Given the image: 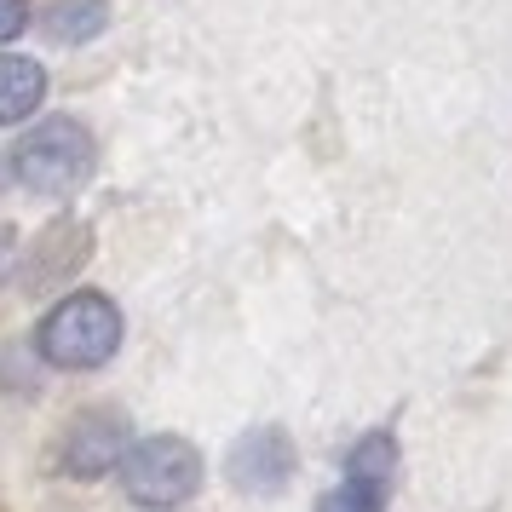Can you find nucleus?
Returning <instances> with one entry per match:
<instances>
[{"label": "nucleus", "mask_w": 512, "mask_h": 512, "mask_svg": "<svg viewBox=\"0 0 512 512\" xmlns=\"http://www.w3.org/2000/svg\"><path fill=\"white\" fill-rule=\"evenodd\" d=\"M12 173H18V185L35 190V196H70V190H81L87 173H93V133L75 116H47L35 133L18 139Z\"/></svg>", "instance_id": "f03ea898"}, {"label": "nucleus", "mask_w": 512, "mask_h": 512, "mask_svg": "<svg viewBox=\"0 0 512 512\" xmlns=\"http://www.w3.org/2000/svg\"><path fill=\"white\" fill-rule=\"evenodd\" d=\"M6 179H18V173H12V156H0V190H6Z\"/></svg>", "instance_id": "f8f14e48"}, {"label": "nucleus", "mask_w": 512, "mask_h": 512, "mask_svg": "<svg viewBox=\"0 0 512 512\" xmlns=\"http://www.w3.org/2000/svg\"><path fill=\"white\" fill-rule=\"evenodd\" d=\"M47 98V70L35 58H18V52H0V127L35 116V104Z\"/></svg>", "instance_id": "423d86ee"}, {"label": "nucleus", "mask_w": 512, "mask_h": 512, "mask_svg": "<svg viewBox=\"0 0 512 512\" xmlns=\"http://www.w3.org/2000/svg\"><path fill=\"white\" fill-rule=\"evenodd\" d=\"M121 489L139 507H185L190 495L202 489V455H196V443L173 438V432L133 443L127 461H121Z\"/></svg>", "instance_id": "7ed1b4c3"}, {"label": "nucleus", "mask_w": 512, "mask_h": 512, "mask_svg": "<svg viewBox=\"0 0 512 512\" xmlns=\"http://www.w3.org/2000/svg\"><path fill=\"white\" fill-rule=\"evenodd\" d=\"M317 512H386V489L363 484V478H346L340 489H328Z\"/></svg>", "instance_id": "1a4fd4ad"}, {"label": "nucleus", "mask_w": 512, "mask_h": 512, "mask_svg": "<svg viewBox=\"0 0 512 512\" xmlns=\"http://www.w3.org/2000/svg\"><path fill=\"white\" fill-rule=\"evenodd\" d=\"M104 24H110L104 0H58V6L47 12V29L58 35V41H93Z\"/></svg>", "instance_id": "6e6552de"}, {"label": "nucleus", "mask_w": 512, "mask_h": 512, "mask_svg": "<svg viewBox=\"0 0 512 512\" xmlns=\"http://www.w3.org/2000/svg\"><path fill=\"white\" fill-rule=\"evenodd\" d=\"M127 449H133V443H127L116 415H81L70 426V438H64L58 466H64L70 478H104V472H121Z\"/></svg>", "instance_id": "39448f33"}, {"label": "nucleus", "mask_w": 512, "mask_h": 512, "mask_svg": "<svg viewBox=\"0 0 512 512\" xmlns=\"http://www.w3.org/2000/svg\"><path fill=\"white\" fill-rule=\"evenodd\" d=\"M392 472H397L392 432H374V438H363L357 449H351V461H346V478H363V484H374V489H392Z\"/></svg>", "instance_id": "0eeeda50"}, {"label": "nucleus", "mask_w": 512, "mask_h": 512, "mask_svg": "<svg viewBox=\"0 0 512 512\" xmlns=\"http://www.w3.org/2000/svg\"><path fill=\"white\" fill-rule=\"evenodd\" d=\"M294 478V443L277 426H254L248 438L231 449V484L248 495H271Z\"/></svg>", "instance_id": "20e7f679"}, {"label": "nucleus", "mask_w": 512, "mask_h": 512, "mask_svg": "<svg viewBox=\"0 0 512 512\" xmlns=\"http://www.w3.org/2000/svg\"><path fill=\"white\" fill-rule=\"evenodd\" d=\"M121 346V311L104 294H70L41 323V357L52 369H104Z\"/></svg>", "instance_id": "f257e3e1"}, {"label": "nucleus", "mask_w": 512, "mask_h": 512, "mask_svg": "<svg viewBox=\"0 0 512 512\" xmlns=\"http://www.w3.org/2000/svg\"><path fill=\"white\" fill-rule=\"evenodd\" d=\"M24 24H29V6H24V0H0V47H6V41H18V35H24Z\"/></svg>", "instance_id": "9d476101"}, {"label": "nucleus", "mask_w": 512, "mask_h": 512, "mask_svg": "<svg viewBox=\"0 0 512 512\" xmlns=\"http://www.w3.org/2000/svg\"><path fill=\"white\" fill-rule=\"evenodd\" d=\"M12 259H18V236H12L6 225H0V277L12 271Z\"/></svg>", "instance_id": "9b49d317"}]
</instances>
